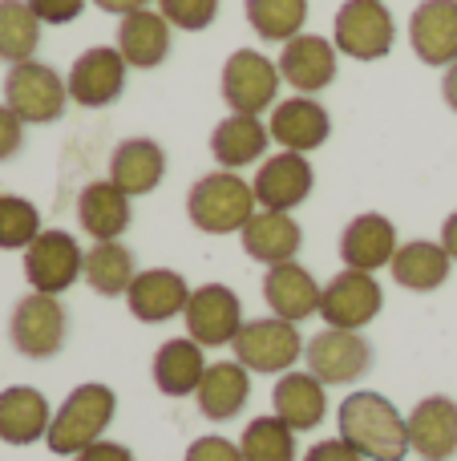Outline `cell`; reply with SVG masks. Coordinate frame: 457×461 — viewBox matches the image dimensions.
<instances>
[{
	"label": "cell",
	"instance_id": "cell-25",
	"mask_svg": "<svg viewBox=\"0 0 457 461\" xmlns=\"http://www.w3.org/2000/svg\"><path fill=\"white\" fill-rule=\"evenodd\" d=\"M272 413L280 421H288L296 433L320 429V421L328 417V384H320L312 373H283L272 389Z\"/></svg>",
	"mask_w": 457,
	"mask_h": 461
},
{
	"label": "cell",
	"instance_id": "cell-36",
	"mask_svg": "<svg viewBox=\"0 0 457 461\" xmlns=\"http://www.w3.org/2000/svg\"><path fill=\"white\" fill-rule=\"evenodd\" d=\"M40 211L21 194H0V251H24L40 235Z\"/></svg>",
	"mask_w": 457,
	"mask_h": 461
},
{
	"label": "cell",
	"instance_id": "cell-29",
	"mask_svg": "<svg viewBox=\"0 0 457 461\" xmlns=\"http://www.w3.org/2000/svg\"><path fill=\"white\" fill-rule=\"evenodd\" d=\"M194 401H199V413L207 417V421H231L251 401V373L239 360H215V365H207V373H202Z\"/></svg>",
	"mask_w": 457,
	"mask_h": 461
},
{
	"label": "cell",
	"instance_id": "cell-15",
	"mask_svg": "<svg viewBox=\"0 0 457 461\" xmlns=\"http://www.w3.org/2000/svg\"><path fill=\"white\" fill-rule=\"evenodd\" d=\"M336 45H332L328 37H316V32H300V37H291L288 45L280 49V57H275V65H280V77L283 86H291L296 94H320V89H328L332 81H336L340 73V61H336Z\"/></svg>",
	"mask_w": 457,
	"mask_h": 461
},
{
	"label": "cell",
	"instance_id": "cell-40",
	"mask_svg": "<svg viewBox=\"0 0 457 461\" xmlns=\"http://www.w3.org/2000/svg\"><path fill=\"white\" fill-rule=\"evenodd\" d=\"M21 146H24V122L16 118L4 102H0V162L16 158V154H21Z\"/></svg>",
	"mask_w": 457,
	"mask_h": 461
},
{
	"label": "cell",
	"instance_id": "cell-44",
	"mask_svg": "<svg viewBox=\"0 0 457 461\" xmlns=\"http://www.w3.org/2000/svg\"><path fill=\"white\" fill-rule=\"evenodd\" d=\"M437 243H442L445 251H450V259L457 263V211H450V215H445V223H442V239H437Z\"/></svg>",
	"mask_w": 457,
	"mask_h": 461
},
{
	"label": "cell",
	"instance_id": "cell-11",
	"mask_svg": "<svg viewBox=\"0 0 457 461\" xmlns=\"http://www.w3.org/2000/svg\"><path fill=\"white\" fill-rule=\"evenodd\" d=\"M183 324H186V336H191L194 344H202V348H223V344H235L239 328L247 324V320H243V300L227 284L191 287Z\"/></svg>",
	"mask_w": 457,
	"mask_h": 461
},
{
	"label": "cell",
	"instance_id": "cell-10",
	"mask_svg": "<svg viewBox=\"0 0 457 461\" xmlns=\"http://www.w3.org/2000/svg\"><path fill=\"white\" fill-rule=\"evenodd\" d=\"M81 267H85V251H81V243L69 230L45 227L24 247V279H29L32 292H45V295L69 292L81 279Z\"/></svg>",
	"mask_w": 457,
	"mask_h": 461
},
{
	"label": "cell",
	"instance_id": "cell-9",
	"mask_svg": "<svg viewBox=\"0 0 457 461\" xmlns=\"http://www.w3.org/2000/svg\"><path fill=\"white\" fill-rule=\"evenodd\" d=\"M385 308V292H381L372 271L345 267L324 284L320 295V316L324 328H345V332H364Z\"/></svg>",
	"mask_w": 457,
	"mask_h": 461
},
{
	"label": "cell",
	"instance_id": "cell-34",
	"mask_svg": "<svg viewBox=\"0 0 457 461\" xmlns=\"http://www.w3.org/2000/svg\"><path fill=\"white\" fill-rule=\"evenodd\" d=\"M40 45V21L24 0H0V61H32Z\"/></svg>",
	"mask_w": 457,
	"mask_h": 461
},
{
	"label": "cell",
	"instance_id": "cell-38",
	"mask_svg": "<svg viewBox=\"0 0 457 461\" xmlns=\"http://www.w3.org/2000/svg\"><path fill=\"white\" fill-rule=\"evenodd\" d=\"M183 461H243V449H239V441L207 433V438H194L191 446H186Z\"/></svg>",
	"mask_w": 457,
	"mask_h": 461
},
{
	"label": "cell",
	"instance_id": "cell-35",
	"mask_svg": "<svg viewBox=\"0 0 457 461\" xmlns=\"http://www.w3.org/2000/svg\"><path fill=\"white\" fill-rule=\"evenodd\" d=\"M239 449H243V461H296L300 446H296V429L280 417H255L247 421L239 438Z\"/></svg>",
	"mask_w": 457,
	"mask_h": 461
},
{
	"label": "cell",
	"instance_id": "cell-27",
	"mask_svg": "<svg viewBox=\"0 0 457 461\" xmlns=\"http://www.w3.org/2000/svg\"><path fill=\"white\" fill-rule=\"evenodd\" d=\"M49 425H53V409H49V397L40 389H32V384L0 389V441L4 446L45 441Z\"/></svg>",
	"mask_w": 457,
	"mask_h": 461
},
{
	"label": "cell",
	"instance_id": "cell-45",
	"mask_svg": "<svg viewBox=\"0 0 457 461\" xmlns=\"http://www.w3.org/2000/svg\"><path fill=\"white\" fill-rule=\"evenodd\" d=\"M442 97H445V105L457 113V61L445 69V77H442Z\"/></svg>",
	"mask_w": 457,
	"mask_h": 461
},
{
	"label": "cell",
	"instance_id": "cell-5",
	"mask_svg": "<svg viewBox=\"0 0 457 461\" xmlns=\"http://www.w3.org/2000/svg\"><path fill=\"white\" fill-rule=\"evenodd\" d=\"M69 102V86L65 77L45 61H21L8 65L4 73V105L24 122V126H49L65 113Z\"/></svg>",
	"mask_w": 457,
	"mask_h": 461
},
{
	"label": "cell",
	"instance_id": "cell-41",
	"mask_svg": "<svg viewBox=\"0 0 457 461\" xmlns=\"http://www.w3.org/2000/svg\"><path fill=\"white\" fill-rule=\"evenodd\" d=\"M304 461H364L361 454H356L348 441H340V438H324V441H316L312 449L304 454Z\"/></svg>",
	"mask_w": 457,
	"mask_h": 461
},
{
	"label": "cell",
	"instance_id": "cell-8",
	"mask_svg": "<svg viewBox=\"0 0 457 461\" xmlns=\"http://www.w3.org/2000/svg\"><path fill=\"white\" fill-rule=\"evenodd\" d=\"M280 86V65L259 49H235L223 65V77H219V94L231 105V113H255V118L264 110H275Z\"/></svg>",
	"mask_w": 457,
	"mask_h": 461
},
{
	"label": "cell",
	"instance_id": "cell-33",
	"mask_svg": "<svg viewBox=\"0 0 457 461\" xmlns=\"http://www.w3.org/2000/svg\"><path fill=\"white\" fill-rule=\"evenodd\" d=\"M243 16L264 41L288 45L308 24V0H243Z\"/></svg>",
	"mask_w": 457,
	"mask_h": 461
},
{
	"label": "cell",
	"instance_id": "cell-24",
	"mask_svg": "<svg viewBox=\"0 0 457 461\" xmlns=\"http://www.w3.org/2000/svg\"><path fill=\"white\" fill-rule=\"evenodd\" d=\"M166 178V150L154 138H126L113 146L110 154V183L118 191H126L130 199L158 191V183Z\"/></svg>",
	"mask_w": 457,
	"mask_h": 461
},
{
	"label": "cell",
	"instance_id": "cell-3",
	"mask_svg": "<svg viewBox=\"0 0 457 461\" xmlns=\"http://www.w3.org/2000/svg\"><path fill=\"white\" fill-rule=\"evenodd\" d=\"M255 211V191L235 170H211L186 191V219L202 235H239Z\"/></svg>",
	"mask_w": 457,
	"mask_h": 461
},
{
	"label": "cell",
	"instance_id": "cell-21",
	"mask_svg": "<svg viewBox=\"0 0 457 461\" xmlns=\"http://www.w3.org/2000/svg\"><path fill=\"white\" fill-rule=\"evenodd\" d=\"M320 295L324 287L316 284V276L304 267V263H275L264 276V300L272 308V316L288 320V324H300L308 316H320Z\"/></svg>",
	"mask_w": 457,
	"mask_h": 461
},
{
	"label": "cell",
	"instance_id": "cell-16",
	"mask_svg": "<svg viewBox=\"0 0 457 461\" xmlns=\"http://www.w3.org/2000/svg\"><path fill=\"white\" fill-rule=\"evenodd\" d=\"M186 300H191V284L178 276L175 267H146L134 276L126 292L130 316L138 324H166V320L183 316Z\"/></svg>",
	"mask_w": 457,
	"mask_h": 461
},
{
	"label": "cell",
	"instance_id": "cell-17",
	"mask_svg": "<svg viewBox=\"0 0 457 461\" xmlns=\"http://www.w3.org/2000/svg\"><path fill=\"white\" fill-rule=\"evenodd\" d=\"M272 142H280V150H291V154H312L328 142L332 134V118L316 97L308 94H296L288 102H275L272 110Z\"/></svg>",
	"mask_w": 457,
	"mask_h": 461
},
{
	"label": "cell",
	"instance_id": "cell-22",
	"mask_svg": "<svg viewBox=\"0 0 457 461\" xmlns=\"http://www.w3.org/2000/svg\"><path fill=\"white\" fill-rule=\"evenodd\" d=\"M243 251L251 255L264 267H275V263H291L304 247V227L288 215V211H264L247 219V227L239 230Z\"/></svg>",
	"mask_w": 457,
	"mask_h": 461
},
{
	"label": "cell",
	"instance_id": "cell-1",
	"mask_svg": "<svg viewBox=\"0 0 457 461\" xmlns=\"http://www.w3.org/2000/svg\"><path fill=\"white\" fill-rule=\"evenodd\" d=\"M336 425H340V441H348L364 461H405L413 454L409 421L385 393L372 389L348 393L336 409Z\"/></svg>",
	"mask_w": 457,
	"mask_h": 461
},
{
	"label": "cell",
	"instance_id": "cell-4",
	"mask_svg": "<svg viewBox=\"0 0 457 461\" xmlns=\"http://www.w3.org/2000/svg\"><path fill=\"white\" fill-rule=\"evenodd\" d=\"M8 340L24 360H53L69 340V312H65L61 295H21L8 316Z\"/></svg>",
	"mask_w": 457,
	"mask_h": 461
},
{
	"label": "cell",
	"instance_id": "cell-20",
	"mask_svg": "<svg viewBox=\"0 0 457 461\" xmlns=\"http://www.w3.org/2000/svg\"><path fill=\"white\" fill-rule=\"evenodd\" d=\"M409 446L421 461H450L457 454V401L453 397H421L409 409Z\"/></svg>",
	"mask_w": 457,
	"mask_h": 461
},
{
	"label": "cell",
	"instance_id": "cell-30",
	"mask_svg": "<svg viewBox=\"0 0 457 461\" xmlns=\"http://www.w3.org/2000/svg\"><path fill=\"white\" fill-rule=\"evenodd\" d=\"M77 223L94 243H110V239H121L134 223V211H130V194L118 191L110 178L102 183H89L85 191L77 194Z\"/></svg>",
	"mask_w": 457,
	"mask_h": 461
},
{
	"label": "cell",
	"instance_id": "cell-14",
	"mask_svg": "<svg viewBox=\"0 0 457 461\" xmlns=\"http://www.w3.org/2000/svg\"><path fill=\"white\" fill-rule=\"evenodd\" d=\"M316 186V170L304 154H291V150H280L272 158L259 162L255 178H251V191H255V203L264 211H296L300 203H308Z\"/></svg>",
	"mask_w": 457,
	"mask_h": 461
},
{
	"label": "cell",
	"instance_id": "cell-2",
	"mask_svg": "<svg viewBox=\"0 0 457 461\" xmlns=\"http://www.w3.org/2000/svg\"><path fill=\"white\" fill-rule=\"evenodd\" d=\"M118 417V393L102 381H85L53 409V425L45 433L49 454L57 457H77L94 441L105 438V429Z\"/></svg>",
	"mask_w": 457,
	"mask_h": 461
},
{
	"label": "cell",
	"instance_id": "cell-23",
	"mask_svg": "<svg viewBox=\"0 0 457 461\" xmlns=\"http://www.w3.org/2000/svg\"><path fill=\"white\" fill-rule=\"evenodd\" d=\"M202 373H207V357H202V344H194L191 336H175L154 348L150 376L162 397H194Z\"/></svg>",
	"mask_w": 457,
	"mask_h": 461
},
{
	"label": "cell",
	"instance_id": "cell-43",
	"mask_svg": "<svg viewBox=\"0 0 457 461\" xmlns=\"http://www.w3.org/2000/svg\"><path fill=\"white\" fill-rule=\"evenodd\" d=\"M102 13H113L121 21V16H130V13H138V8H150V0H94Z\"/></svg>",
	"mask_w": 457,
	"mask_h": 461
},
{
	"label": "cell",
	"instance_id": "cell-42",
	"mask_svg": "<svg viewBox=\"0 0 457 461\" xmlns=\"http://www.w3.org/2000/svg\"><path fill=\"white\" fill-rule=\"evenodd\" d=\"M73 461H138V457L130 454L121 441H105V438H102V441H94L89 449H81V454L73 457Z\"/></svg>",
	"mask_w": 457,
	"mask_h": 461
},
{
	"label": "cell",
	"instance_id": "cell-26",
	"mask_svg": "<svg viewBox=\"0 0 457 461\" xmlns=\"http://www.w3.org/2000/svg\"><path fill=\"white\" fill-rule=\"evenodd\" d=\"M170 32L175 24L158 8H138L118 21V53L130 69H158L170 57Z\"/></svg>",
	"mask_w": 457,
	"mask_h": 461
},
{
	"label": "cell",
	"instance_id": "cell-28",
	"mask_svg": "<svg viewBox=\"0 0 457 461\" xmlns=\"http://www.w3.org/2000/svg\"><path fill=\"white\" fill-rule=\"evenodd\" d=\"M267 142H272L267 122H259L255 113H227L211 130V158L219 162V170H243L264 158Z\"/></svg>",
	"mask_w": 457,
	"mask_h": 461
},
{
	"label": "cell",
	"instance_id": "cell-18",
	"mask_svg": "<svg viewBox=\"0 0 457 461\" xmlns=\"http://www.w3.org/2000/svg\"><path fill=\"white\" fill-rule=\"evenodd\" d=\"M397 223L381 211H364V215L348 219L345 230H340V259L345 267L356 271H372L377 276L381 267H389L397 255Z\"/></svg>",
	"mask_w": 457,
	"mask_h": 461
},
{
	"label": "cell",
	"instance_id": "cell-39",
	"mask_svg": "<svg viewBox=\"0 0 457 461\" xmlns=\"http://www.w3.org/2000/svg\"><path fill=\"white\" fill-rule=\"evenodd\" d=\"M24 5L37 13L40 24H69L85 13L89 0H24Z\"/></svg>",
	"mask_w": 457,
	"mask_h": 461
},
{
	"label": "cell",
	"instance_id": "cell-32",
	"mask_svg": "<svg viewBox=\"0 0 457 461\" xmlns=\"http://www.w3.org/2000/svg\"><path fill=\"white\" fill-rule=\"evenodd\" d=\"M138 276V259L121 239H110V243H94L85 251V267H81V279L89 284V292L102 295V300H118V295L130 292Z\"/></svg>",
	"mask_w": 457,
	"mask_h": 461
},
{
	"label": "cell",
	"instance_id": "cell-19",
	"mask_svg": "<svg viewBox=\"0 0 457 461\" xmlns=\"http://www.w3.org/2000/svg\"><path fill=\"white\" fill-rule=\"evenodd\" d=\"M409 45L426 65L450 69L457 61V0H421L409 13Z\"/></svg>",
	"mask_w": 457,
	"mask_h": 461
},
{
	"label": "cell",
	"instance_id": "cell-6",
	"mask_svg": "<svg viewBox=\"0 0 457 461\" xmlns=\"http://www.w3.org/2000/svg\"><path fill=\"white\" fill-rule=\"evenodd\" d=\"M304 336L300 324H288L280 316H264V320H247L235 336L231 352L247 373L259 376H283L296 368V360L304 357Z\"/></svg>",
	"mask_w": 457,
	"mask_h": 461
},
{
	"label": "cell",
	"instance_id": "cell-13",
	"mask_svg": "<svg viewBox=\"0 0 457 461\" xmlns=\"http://www.w3.org/2000/svg\"><path fill=\"white\" fill-rule=\"evenodd\" d=\"M126 57L118 53V45H94L69 65V102H77L81 110H105L121 97L126 89Z\"/></svg>",
	"mask_w": 457,
	"mask_h": 461
},
{
	"label": "cell",
	"instance_id": "cell-37",
	"mask_svg": "<svg viewBox=\"0 0 457 461\" xmlns=\"http://www.w3.org/2000/svg\"><path fill=\"white\" fill-rule=\"evenodd\" d=\"M154 5H158V13L183 32L211 29L219 16V0H154Z\"/></svg>",
	"mask_w": 457,
	"mask_h": 461
},
{
	"label": "cell",
	"instance_id": "cell-12",
	"mask_svg": "<svg viewBox=\"0 0 457 461\" xmlns=\"http://www.w3.org/2000/svg\"><path fill=\"white\" fill-rule=\"evenodd\" d=\"M304 365L320 384H356L372 368V344L361 332L324 328L304 344Z\"/></svg>",
	"mask_w": 457,
	"mask_h": 461
},
{
	"label": "cell",
	"instance_id": "cell-31",
	"mask_svg": "<svg viewBox=\"0 0 457 461\" xmlns=\"http://www.w3.org/2000/svg\"><path fill=\"white\" fill-rule=\"evenodd\" d=\"M450 251H445L442 243H434V239H409V243L397 247L393 263H389V271H393V279L405 287V292H437V287L450 279Z\"/></svg>",
	"mask_w": 457,
	"mask_h": 461
},
{
	"label": "cell",
	"instance_id": "cell-7",
	"mask_svg": "<svg viewBox=\"0 0 457 461\" xmlns=\"http://www.w3.org/2000/svg\"><path fill=\"white\" fill-rule=\"evenodd\" d=\"M332 45L353 61H381L397 45V24L385 0H345L332 21Z\"/></svg>",
	"mask_w": 457,
	"mask_h": 461
}]
</instances>
